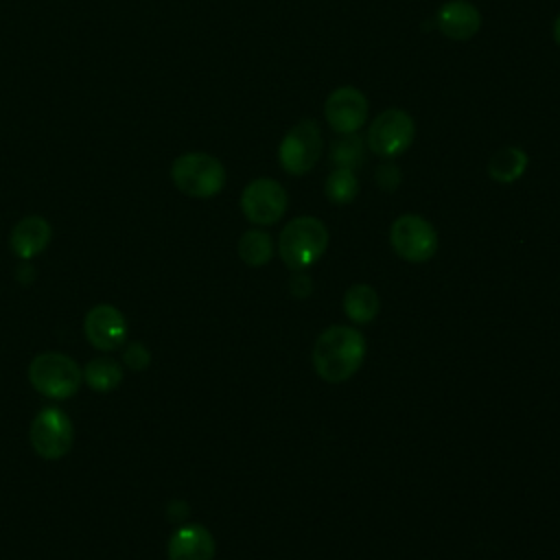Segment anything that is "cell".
<instances>
[{
	"mask_svg": "<svg viewBox=\"0 0 560 560\" xmlns=\"http://www.w3.org/2000/svg\"><path fill=\"white\" fill-rule=\"evenodd\" d=\"M374 179H376V184H378L381 190L394 192V190L400 186V182H402V173H400V168H398L396 164L383 162V164L376 168Z\"/></svg>",
	"mask_w": 560,
	"mask_h": 560,
	"instance_id": "cell-21",
	"label": "cell"
},
{
	"mask_svg": "<svg viewBox=\"0 0 560 560\" xmlns=\"http://www.w3.org/2000/svg\"><path fill=\"white\" fill-rule=\"evenodd\" d=\"M389 245L407 262H427L438 252V232L420 214H400L389 228Z\"/></svg>",
	"mask_w": 560,
	"mask_h": 560,
	"instance_id": "cell-7",
	"label": "cell"
},
{
	"mask_svg": "<svg viewBox=\"0 0 560 560\" xmlns=\"http://www.w3.org/2000/svg\"><path fill=\"white\" fill-rule=\"evenodd\" d=\"M171 182L188 197L210 199L225 186V166L210 153L188 151L173 160Z\"/></svg>",
	"mask_w": 560,
	"mask_h": 560,
	"instance_id": "cell-3",
	"label": "cell"
},
{
	"mask_svg": "<svg viewBox=\"0 0 560 560\" xmlns=\"http://www.w3.org/2000/svg\"><path fill=\"white\" fill-rule=\"evenodd\" d=\"M328 247V230L317 217L291 219L278 236V254L287 267L302 271L317 262Z\"/></svg>",
	"mask_w": 560,
	"mask_h": 560,
	"instance_id": "cell-2",
	"label": "cell"
},
{
	"mask_svg": "<svg viewBox=\"0 0 560 560\" xmlns=\"http://www.w3.org/2000/svg\"><path fill=\"white\" fill-rule=\"evenodd\" d=\"M311 291H313V280H311V276L306 273V271H295L293 276H291V280H289V293L293 295V298H308L311 295Z\"/></svg>",
	"mask_w": 560,
	"mask_h": 560,
	"instance_id": "cell-23",
	"label": "cell"
},
{
	"mask_svg": "<svg viewBox=\"0 0 560 560\" xmlns=\"http://www.w3.org/2000/svg\"><path fill=\"white\" fill-rule=\"evenodd\" d=\"M368 98L354 85L335 88L324 103V118L335 133H357L368 120Z\"/></svg>",
	"mask_w": 560,
	"mask_h": 560,
	"instance_id": "cell-10",
	"label": "cell"
},
{
	"mask_svg": "<svg viewBox=\"0 0 560 560\" xmlns=\"http://www.w3.org/2000/svg\"><path fill=\"white\" fill-rule=\"evenodd\" d=\"M416 136V125L413 118L398 107L383 109L368 129L365 144L372 153H376L383 160L396 158L405 153Z\"/></svg>",
	"mask_w": 560,
	"mask_h": 560,
	"instance_id": "cell-6",
	"label": "cell"
},
{
	"mask_svg": "<svg viewBox=\"0 0 560 560\" xmlns=\"http://www.w3.org/2000/svg\"><path fill=\"white\" fill-rule=\"evenodd\" d=\"M214 538L208 527L199 523L182 525L168 538V560H214Z\"/></svg>",
	"mask_w": 560,
	"mask_h": 560,
	"instance_id": "cell-12",
	"label": "cell"
},
{
	"mask_svg": "<svg viewBox=\"0 0 560 560\" xmlns=\"http://www.w3.org/2000/svg\"><path fill=\"white\" fill-rule=\"evenodd\" d=\"M435 24L442 35L455 42H466L477 35L481 28V13L475 4L466 0H448L440 7L435 15Z\"/></svg>",
	"mask_w": 560,
	"mask_h": 560,
	"instance_id": "cell-13",
	"label": "cell"
},
{
	"mask_svg": "<svg viewBox=\"0 0 560 560\" xmlns=\"http://www.w3.org/2000/svg\"><path fill=\"white\" fill-rule=\"evenodd\" d=\"M50 238H52L50 223L39 214H31V217L20 219L13 225L11 236H9V247L18 258L28 260V258L42 254L48 247Z\"/></svg>",
	"mask_w": 560,
	"mask_h": 560,
	"instance_id": "cell-14",
	"label": "cell"
},
{
	"mask_svg": "<svg viewBox=\"0 0 560 560\" xmlns=\"http://www.w3.org/2000/svg\"><path fill=\"white\" fill-rule=\"evenodd\" d=\"M381 300L370 284H352L343 295V313L354 324H370L378 313Z\"/></svg>",
	"mask_w": 560,
	"mask_h": 560,
	"instance_id": "cell-16",
	"label": "cell"
},
{
	"mask_svg": "<svg viewBox=\"0 0 560 560\" xmlns=\"http://www.w3.org/2000/svg\"><path fill=\"white\" fill-rule=\"evenodd\" d=\"M122 361H125L127 368H131V370L138 372V370H144V368L151 363V352L147 350L144 343L133 341V343L125 346V350H122Z\"/></svg>",
	"mask_w": 560,
	"mask_h": 560,
	"instance_id": "cell-22",
	"label": "cell"
},
{
	"mask_svg": "<svg viewBox=\"0 0 560 560\" xmlns=\"http://www.w3.org/2000/svg\"><path fill=\"white\" fill-rule=\"evenodd\" d=\"M83 381L94 392H112L122 381V365L107 357H96L83 368Z\"/></svg>",
	"mask_w": 560,
	"mask_h": 560,
	"instance_id": "cell-17",
	"label": "cell"
},
{
	"mask_svg": "<svg viewBox=\"0 0 560 560\" xmlns=\"http://www.w3.org/2000/svg\"><path fill=\"white\" fill-rule=\"evenodd\" d=\"M28 440L33 451L44 459H61L74 440L72 420L59 407L42 409L28 429Z\"/></svg>",
	"mask_w": 560,
	"mask_h": 560,
	"instance_id": "cell-8",
	"label": "cell"
},
{
	"mask_svg": "<svg viewBox=\"0 0 560 560\" xmlns=\"http://www.w3.org/2000/svg\"><path fill=\"white\" fill-rule=\"evenodd\" d=\"M527 153L518 147H501L488 160V175L499 184H512L523 177L527 168Z\"/></svg>",
	"mask_w": 560,
	"mask_h": 560,
	"instance_id": "cell-15",
	"label": "cell"
},
{
	"mask_svg": "<svg viewBox=\"0 0 560 560\" xmlns=\"http://www.w3.org/2000/svg\"><path fill=\"white\" fill-rule=\"evenodd\" d=\"M238 258L249 267H262L273 256V241L265 230H247L238 238Z\"/></svg>",
	"mask_w": 560,
	"mask_h": 560,
	"instance_id": "cell-18",
	"label": "cell"
},
{
	"mask_svg": "<svg viewBox=\"0 0 560 560\" xmlns=\"http://www.w3.org/2000/svg\"><path fill=\"white\" fill-rule=\"evenodd\" d=\"M28 381L42 396L63 400L79 392L83 370L61 352H42L28 365Z\"/></svg>",
	"mask_w": 560,
	"mask_h": 560,
	"instance_id": "cell-4",
	"label": "cell"
},
{
	"mask_svg": "<svg viewBox=\"0 0 560 560\" xmlns=\"http://www.w3.org/2000/svg\"><path fill=\"white\" fill-rule=\"evenodd\" d=\"M324 192H326L328 201H332L337 206L354 201V197L359 195V179H357L354 171L335 166L324 182Z\"/></svg>",
	"mask_w": 560,
	"mask_h": 560,
	"instance_id": "cell-20",
	"label": "cell"
},
{
	"mask_svg": "<svg viewBox=\"0 0 560 560\" xmlns=\"http://www.w3.org/2000/svg\"><path fill=\"white\" fill-rule=\"evenodd\" d=\"M551 33H553V39H556V44L560 46V13H558V18L553 20V26H551Z\"/></svg>",
	"mask_w": 560,
	"mask_h": 560,
	"instance_id": "cell-24",
	"label": "cell"
},
{
	"mask_svg": "<svg viewBox=\"0 0 560 560\" xmlns=\"http://www.w3.org/2000/svg\"><path fill=\"white\" fill-rule=\"evenodd\" d=\"M83 332L96 350L112 352L122 348L127 339V319L116 306L96 304L88 311L83 319Z\"/></svg>",
	"mask_w": 560,
	"mask_h": 560,
	"instance_id": "cell-11",
	"label": "cell"
},
{
	"mask_svg": "<svg viewBox=\"0 0 560 560\" xmlns=\"http://www.w3.org/2000/svg\"><path fill=\"white\" fill-rule=\"evenodd\" d=\"M287 206L289 197L284 186L271 177L252 179L241 192V210L254 225L278 223L284 217Z\"/></svg>",
	"mask_w": 560,
	"mask_h": 560,
	"instance_id": "cell-9",
	"label": "cell"
},
{
	"mask_svg": "<svg viewBox=\"0 0 560 560\" xmlns=\"http://www.w3.org/2000/svg\"><path fill=\"white\" fill-rule=\"evenodd\" d=\"M365 337L354 326H330L315 339L313 368L326 383L352 378L365 359Z\"/></svg>",
	"mask_w": 560,
	"mask_h": 560,
	"instance_id": "cell-1",
	"label": "cell"
},
{
	"mask_svg": "<svg viewBox=\"0 0 560 560\" xmlns=\"http://www.w3.org/2000/svg\"><path fill=\"white\" fill-rule=\"evenodd\" d=\"M322 129L313 118L295 122L282 138L278 147V162L284 173L300 177L306 175L322 155Z\"/></svg>",
	"mask_w": 560,
	"mask_h": 560,
	"instance_id": "cell-5",
	"label": "cell"
},
{
	"mask_svg": "<svg viewBox=\"0 0 560 560\" xmlns=\"http://www.w3.org/2000/svg\"><path fill=\"white\" fill-rule=\"evenodd\" d=\"M330 162L341 168H357L365 162V140L357 133H339L330 144Z\"/></svg>",
	"mask_w": 560,
	"mask_h": 560,
	"instance_id": "cell-19",
	"label": "cell"
}]
</instances>
